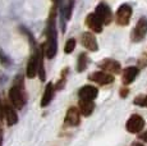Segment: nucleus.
Here are the masks:
<instances>
[{"label": "nucleus", "mask_w": 147, "mask_h": 146, "mask_svg": "<svg viewBox=\"0 0 147 146\" xmlns=\"http://www.w3.org/2000/svg\"><path fill=\"white\" fill-rule=\"evenodd\" d=\"M74 47H76V40L74 39H69L67 41L65 46H64V51H65V54H70L74 50Z\"/></svg>", "instance_id": "obj_20"}, {"label": "nucleus", "mask_w": 147, "mask_h": 146, "mask_svg": "<svg viewBox=\"0 0 147 146\" xmlns=\"http://www.w3.org/2000/svg\"><path fill=\"white\" fill-rule=\"evenodd\" d=\"M3 116H4V112H3V105H1V103H0V119L3 118Z\"/></svg>", "instance_id": "obj_23"}, {"label": "nucleus", "mask_w": 147, "mask_h": 146, "mask_svg": "<svg viewBox=\"0 0 147 146\" xmlns=\"http://www.w3.org/2000/svg\"><path fill=\"white\" fill-rule=\"evenodd\" d=\"M134 104L136 105H140V106H146V96L143 95H140L134 99Z\"/></svg>", "instance_id": "obj_21"}, {"label": "nucleus", "mask_w": 147, "mask_h": 146, "mask_svg": "<svg viewBox=\"0 0 147 146\" xmlns=\"http://www.w3.org/2000/svg\"><path fill=\"white\" fill-rule=\"evenodd\" d=\"M80 119H81V113H80V109L72 108L68 109L67 112V116H65V124L70 126V127H74V126L80 124Z\"/></svg>", "instance_id": "obj_12"}, {"label": "nucleus", "mask_w": 147, "mask_h": 146, "mask_svg": "<svg viewBox=\"0 0 147 146\" xmlns=\"http://www.w3.org/2000/svg\"><path fill=\"white\" fill-rule=\"evenodd\" d=\"M67 74H68V68H65L63 71V73H61V77H60V80H59V82L56 83L55 90H61L64 87V85H65V82H67Z\"/></svg>", "instance_id": "obj_19"}, {"label": "nucleus", "mask_w": 147, "mask_h": 146, "mask_svg": "<svg viewBox=\"0 0 147 146\" xmlns=\"http://www.w3.org/2000/svg\"><path fill=\"white\" fill-rule=\"evenodd\" d=\"M140 139L146 140V141H147V132H145V133H143V135H141V136H140Z\"/></svg>", "instance_id": "obj_24"}, {"label": "nucleus", "mask_w": 147, "mask_h": 146, "mask_svg": "<svg viewBox=\"0 0 147 146\" xmlns=\"http://www.w3.org/2000/svg\"><path fill=\"white\" fill-rule=\"evenodd\" d=\"M3 144V133H1V128H0V146Z\"/></svg>", "instance_id": "obj_25"}, {"label": "nucleus", "mask_w": 147, "mask_h": 146, "mask_svg": "<svg viewBox=\"0 0 147 146\" xmlns=\"http://www.w3.org/2000/svg\"><path fill=\"white\" fill-rule=\"evenodd\" d=\"M90 80L94 81V82L98 83V85L104 86V85H109V83L114 82V77H113L110 73L98 71V72H94L92 74H90Z\"/></svg>", "instance_id": "obj_7"}, {"label": "nucleus", "mask_w": 147, "mask_h": 146, "mask_svg": "<svg viewBox=\"0 0 147 146\" xmlns=\"http://www.w3.org/2000/svg\"><path fill=\"white\" fill-rule=\"evenodd\" d=\"M38 62H40V53L36 50L35 53H33V55L31 57L30 62H28L27 64V77L28 78H33L36 76V73L38 71Z\"/></svg>", "instance_id": "obj_10"}, {"label": "nucleus", "mask_w": 147, "mask_h": 146, "mask_svg": "<svg viewBox=\"0 0 147 146\" xmlns=\"http://www.w3.org/2000/svg\"><path fill=\"white\" fill-rule=\"evenodd\" d=\"M86 24L88 28H91L94 32L100 33L102 31V22L98 19V17L95 14V13H91V14L87 16L86 18Z\"/></svg>", "instance_id": "obj_13"}, {"label": "nucleus", "mask_w": 147, "mask_h": 146, "mask_svg": "<svg viewBox=\"0 0 147 146\" xmlns=\"http://www.w3.org/2000/svg\"><path fill=\"white\" fill-rule=\"evenodd\" d=\"M133 146H143V144H140V142H134Z\"/></svg>", "instance_id": "obj_26"}, {"label": "nucleus", "mask_w": 147, "mask_h": 146, "mask_svg": "<svg viewBox=\"0 0 147 146\" xmlns=\"http://www.w3.org/2000/svg\"><path fill=\"white\" fill-rule=\"evenodd\" d=\"M87 67V55L84 53L80 54L78 57V62H77V71L78 72H83Z\"/></svg>", "instance_id": "obj_18"}, {"label": "nucleus", "mask_w": 147, "mask_h": 146, "mask_svg": "<svg viewBox=\"0 0 147 146\" xmlns=\"http://www.w3.org/2000/svg\"><path fill=\"white\" fill-rule=\"evenodd\" d=\"M3 112H4V117H5V119H7L8 126H13L18 122V116H17V113H16V109H14L12 105L5 104V105L3 106Z\"/></svg>", "instance_id": "obj_14"}, {"label": "nucleus", "mask_w": 147, "mask_h": 146, "mask_svg": "<svg viewBox=\"0 0 147 146\" xmlns=\"http://www.w3.org/2000/svg\"><path fill=\"white\" fill-rule=\"evenodd\" d=\"M54 91H55V89H54L53 83H47L46 87H45V91H44V95H42V99H41V106L42 108H45V106H47L50 104V101L53 100V96H54Z\"/></svg>", "instance_id": "obj_16"}, {"label": "nucleus", "mask_w": 147, "mask_h": 146, "mask_svg": "<svg viewBox=\"0 0 147 146\" xmlns=\"http://www.w3.org/2000/svg\"><path fill=\"white\" fill-rule=\"evenodd\" d=\"M140 69L137 67H127L123 71V83L124 85H129L136 80V77L138 76Z\"/></svg>", "instance_id": "obj_15"}, {"label": "nucleus", "mask_w": 147, "mask_h": 146, "mask_svg": "<svg viewBox=\"0 0 147 146\" xmlns=\"http://www.w3.org/2000/svg\"><path fill=\"white\" fill-rule=\"evenodd\" d=\"M95 14L98 17L102 24H109L113 19V13L111 9L109 8V5L105 4V3H100V4L96 7V12Z\"/></svg>", "instance_id": "obj_6"}, {"label": "nucleus", "mask_w": 147, "mask_h": 146, "mask_svg": "<svg viewBox=\"0 0 147 146\" xmlns=\"http://www.w3.org/2000/svg\"><path fill=\"white\" fill-rule=\"evenodd\" d=\"M81 41H82V45H83L87 50H90V51H97V50H98L97 40H96V37L92 35L91 32L82 33Z\"/></svg>", "instance_id": "obj_9"}, {"label": "nucleus", "mask_w": 147, "mask_h": 146, "mask_svg": "<svg viewBox=\"0 0 147 146\" xmlns=\"http://www.w3.org/2000/svg\"><path fill=\"white\" fill-rule=\"evenodd\" d=\"M95 109V103L92 100H80V113L84 117H88L92 114Z\"/></svg>", "instance_id": "obj_17"}, {"label": "nucleus", "mask_w": 147, "mask_h": 146, "mask_svg": "<svg viewBox=\"0 0 147 146\" xmlns=\"http://www.w3.org/2000/svg\"><path fill=\"white\" fill-rule=\"evenodd\" d=\"M147 33V19L145 17L138 19L137 24H136L134 30H133V33H132V40L134 43H138V41H142L145 39Z\"/></svg>", "instance_id": "obj_5"}, {"label": "nucleus", "mask_w": 147, "mask_h": 146, "mask_svg": "<svg viewBox=\"0 0 147 146\" xmlns=\"http://www.w3.org/2000/svg\"><path fill=\"white\" fill-rule=\"evenodd\" d=\"M127 95H128V89H123V90L120 91V96H121V97H125Z\"/></svg>", "instance_id": "obj_22"}, {"label": "nucleus", "mask_w": 147, "mask_h": 146, "mask_svg": "<svg viewBox=\"0 0 147 146\" xmlns=\"http://www.w3.org/2000/svg\"><path fill=\"white\" fill-rule=\"evenodd\" d=\"M146 106H147V96H146Z\"/></svg>", "instance_id": "obj_27"}, {"label": "nucleus", "mask_w": 147, "mask_h": 146, "mask_svg": "<svg viewBox=\"0 0 147 146\" xmlns=\"http://www.w3.org/2000/svg\"><path fill=\"white\" fill-rule=\"evenodd\" d=\"M143 127H145V119L138 114H133V116L129 117L125 124L127 131L131 132V133H138L143 130Z\"/></svg>", "instance_id": "obj_3"}, {"label": "nucleus", "mask_w": 147, "mask_h": 146, "mask_svg": "<svg viewBox=\"0 0 147 146\" xmlns=\"http://www.w3.org/2000/svg\"><path fill=\"white\" fill-rule=\"evenodd\" d=\"M9 99L17 109L23 108L26 99H24V94H23V80H22V77L17 78L14 86L9 90Z\"/></svg>", "instance_id": "obj_2"}, {"label": "nucleus", "mask_w": 147, "mask_h": 146, "mask_svg": "<svg viewBox=\"0 0 147 146\" xmlns=\"http://www.w3.org/2000/svg\"><path fill=\"white\" fill-rule=\"evenodd\" d=\"M98 67H100L101 69H104V71H106V73L109 72L110 74L111 73H114V74H118V73H120V63L117 60H114V59H105V60H102L101 63H98Z\"/></svg>", "instance_id": "obj_8"}, {"label": "nucleus", "mask_w": 147, "mask_h": 146, "mask_svg": "<svg viewBox=\"0 0 147 146\" xmlns=\"http://www.w3.org/2000/svg\"><path fill=\"white\" fill-rule=\"evenodd\" d=\"M132 8L129 7L128 4H123L118 8L117 10V23L119 26H127L131 21V17H132Z\"/></svg>", "instance_id": "obj_4"}, {"label": "nucleus", "mask_w": 147, "mask_h": 146, "mask_svg": "<svg viewBox=\"0 0 147 146\" xmlns=\"http://www.w3.org/2000/svg\"><path fill=\"white\" fill-rule=\"evenodd\" d=\"M97 89L95 86H91V85H87V86H83V87L80 89L78 91V96H80V100H92L97 97Z\"/></svg>", "instance_id": "obj_11"}, {"label": "nucleus", "mask_w": 147, "mask_h": 146, "mask_svg": "<svg viewBox=\"0 0 147 146\" xmlns=\"http://www.w3.org/2000/svg\"><path fill=\"white\" fill-rule=\"evenodd\" d=\"M46 49H45V55L47 59H53L56 55V50H58V41H56V28H55V12L53 10L51 16H50L49 23H47L46 30Z\"/></svg>", "instance_id": "obj_1"}]
</instances>
